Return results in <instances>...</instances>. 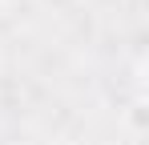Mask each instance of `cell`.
Segmentation results:
<instances>
[{"label":"cell","mask_w":149,"mask_h":145,"mask_svg":"<svg viewBox=\"0 0 149 145\" xmlns=\"http://www.w3.org/2000/svg\"><path fill=\"white\" fill-rule=\"evenodd\" d=\"M0 4H4V0H0Z\"/></svg>","instance_id":"1"}]
</instances>
